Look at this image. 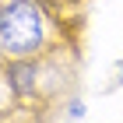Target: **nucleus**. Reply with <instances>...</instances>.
I'll return each mask as SVG.
<instances>
[{"label": "nucleus", "mask_w": 123, "mask_h": 123, "mask_svg": "<svg viewBox=\"0 0 123 123\" xmlns=\"http://www.w3.org/2000/svg\"><path fill=\"white\" fill-rule=\"evenodd\" d=\"M42 18L32 0H7L0 7V46L14 60H25L42 46Z\"/></svg>", "instance_id": "obj_1"}]
</instances>
